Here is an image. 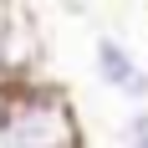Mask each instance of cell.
Returning a JSON list of instances; mask_svg holds the SVG:
<instances>
[{
    "mask_svg": "<svg viewBox=\"0 0 148 148\" xmlns=\"http://www.w3.org/2000/svg\"><path fill=\"white\" fill-rule=\"evenodd\" d=\"M118 148H148V107L128 112V123H123V133H118Z\"/></svg>",
    "mask_w": 148,
    "mask_h": 148,
    "instance_id": "obj_3",
    "label": "cell"
},
{
    "mask_svg": "<svg viewBox=\"0 0 148 148\" xmlns=\"http://www.w3.org/2000/svg\"><path fill=\"white\" fill-rule=\"evenodd\" d=\"M92 72H97V82H102L112 97H123V102L133 107H148V72H143V56H133V46L123 41V36H97L92 41Z\"/></svg>",
    "mask_w": 148,
    "mask_h": 148,
    "instance_id": "obj_2",
    "label": "cell"
},
{
    "mask_svg": "<svg viewBox=\"0 0 148 148\" xmlns=\"http://www.w3.org/2000/svg\"><path fill=\"white\" fill-rule=\"evenodd\" d=\"M0 148H82L72 97L31 77L0 82Z\"/></svg>",
    "mask_w": 148,
    "mask_h": 148,
    "instance_id": "obj_1",
    "label": "cell"
},
{
    "mask_svg": "<svg viewBox=\"0 0 148 148\" xmlns=\"http://www.w3.org/2000/svg\"><path fill=\"white\" fill-rule=\"evenodd\" d=\"M143 72H148V61H143Z\"/></svg>",
    "mask_w": 148,
    "mask_h": 148,
    "instance_id": "obj_4",
    "label": "cell"
}]
</instances>
